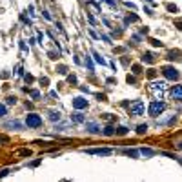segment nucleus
I'll list each match as a JSON object with an SVG mask.
<instances>
[{"instance_id":"f257e3e1","label":"nucleus","mask_w":182,"mask_h":182,"mask_svg":"<svg viewBox=\"0 0 182 182\" xmlns=\"http://www.w3.org/2000/svg\"><path fill=\"white\" fill-rule=\"evenodd\" d=\"M164 107H166V104H164V102H160V100L151 102V104H149V115L151 117H159L160 113L164 111Z\"/></svg>"},{"instance_id":"f03ea898","label":"nucleus","mask_w":182,"mask_h":182,"mask_svg":"<svg viewBox=\"0 0 182 182\" xmlns=\"http://www.w3.org/2000/svg\"><path fill=\"white\" fill-rule=\"evenodd\" d=\"M26 124H27L29 127H40V126H42V119H40L38 115H35V113H31V115H27Z\"/></svg>"},{"instance_id":"7ed1b4c3","label":"nucleus","mask_w":182,"mask_h":182,"mask_svg":"<svg viewBox=\"0 0 182 182\" xmlns=\"http://www.w3.org/2000/svg\"><path fill=\"white\" fill-rule=\"evenodd\" d=\"M129 113L133 117H139V115H142L144 113V102L142 100H137L135 104H131V107H129Z\"/></svg>"},{"instance_id":"20e7f679","label":"nucleus","mask_w":182,"mask_h":182,"mask_svg":"<svg viewBox=\"0 0 182 182\" xmlns=\"http://www.w3.org/2000/svg\"><path fill=\"white\" fill-rule=\"evenodd\" d=\"M162 73H164V77L168 78V80H177V78H179V71H177L175 67H171V66L164 67V69H162Z\"/></svg>"},{"instance_id":"39448f33","label":"nucleus","mask_w":182,"mask_h":182,"mask_svg":"<svg viewBox=\"0 0 182 182\" xmlns=\"http://www.w3.org/2000/svg\"><path fill=\"white\" fill-rule=\"evenodd\" d=\"M171 98L175 102H182V86H173L171 89Z\"/></svg>"},{"instance_id":"423d86ee","label":"nucleus","mask_w":182,"mask_h":182,"mask_svg":"<svg viewBox=\"0 0 182 182\" xmlns=\"http://www.w3.org/2000/svg\"><path fill=\"white\" fill-rule=\"evenodd\" d=\"M73 107H75V109H84V107H87V100L82 98V97L73 98Z\"/></svg>"},{"instance_id":"0eeeda50","label":"nucleus","mask_w":182,"mask_h":182,"mask_svg":"<svg viewBox=\"0 0 182 182\" xmlns=\"http://www.w3.org/2000/svg\"><path fill=\"white\" fill-rule=\"evenodd\" d=\"M84 151L89 155H111V149H107V147H102V149H84Z\"/></svg>"},{"instance_id":"6e6552de","label":"nucleus","mask_w":182,"mask_h":182,"mask_svg":"<svg viewBox=\"0 0 182 182\" xmlns=\"http://www.w3.org/2000/svg\"><path fill=\"white\" fill-rule=\"evenodd\" d=\"M164 82H151V89H155L157 91V97H160L162 98V89H164Z\"/></svg>"},{"instance_id":"1a4fd4ad","label":"nucleus","mask_w":182,"mask_h":182,"mask_svg":"<svg viewBox=\"0 0 182 182\" xmlns=\"http://www.w3.org/2000/svg\"><path fill=\"white\" fill-rule=\"evenodd\" d=\"M86 129L89 131V133H100V127H98V124H95V122H87Z\"/></svg>"},{"instance_id":"9d476101","label":"nucleus","mask_w":182,"mask_h":182,"mask_svg":"<svg viewBox=\"0 0 182 182\" xmlns=\"http://www.w3.org/2000/svg\"><path fill=\"white\" fill-rule=\"evenodd\" d=\"M71 120H73V122H77V124H80V122H84V120H86V117L82 115L80 111H75V113L71 115Z\"/></svg>"},{"instance_id":"9b49d317","label":"nucleus","mask_w":182,"mask_h":182,"mask_svg":"<svg viewBox=\"0 0 182 182\" xmlns=\"http://www.w3.org/2000/svg\"><path fill=\"white\" fill-rule=\"evenodd\" d=\"M142 62L153 64V62H155V57H153V53H144V55H142Z\"/></svg>"},{"instance_id":"f8f14e48","label":"nucleus","mask_w":182,"mask_h":182,"mask_svg":"<svg viewBox=\"0 0 182 182\" xmlns=\"http://www.w3.org/2000/svg\"><path fill=\"white\" fill-rule=\"evenodd\" d=\"M49 120H53V122L60 120V111H49Z\"/></svg>"},{"instance_id":"ddd939ff","label":"nucleus","mask_w":182,"mask_h":182,"mask_svg":"<svg viewBox=\"0 0 182 182\" xmlns=\"http://www.w3.org/2000/svg\"><path fill=\"white\" fill-rule=\"evenodd\" d=\"M102 133H104V135H107V137H111V135H115L117 131H115V127H113V126H106Z\"/></svg>"},{"instance_id":"4468645a","label":"nucleus","mask_w":182,"mask_h":182,"mask_svg":"<svg viewBox=\"0 0 182 182\" xmlns=\"http://www.w3.org/2000/svg\"><path fill=\"white\" fill-rule=\"evenodd\" d=\"M6 126H7V127H17V129H22V124H20V122H18V120H13V122H7Z\"/></svg>"},{"instance_id":"2eb2a0df","label":"nucleus","mask_w":182,"mask_h":182,"mask_svg":"<svg viewBox=\"0 0 182 182\" xmlns=\"http://www.w3.org/2000/svg\"><path fill=\"white\" fill-rule=\"evenodd\" d=\"M146 131H147V124H140L139 127H137V133L139 135H144Z\"/></svg>"},{"instance_id":"dca6fc26","label":"nucleus","mask_w":182,"mask_h":182,"mask_svg":"<svg viewBox=\"0 0 182 182\" xmlns=\"http://www.w3.org/2000/svg\"><path fill=\"white\" fill-rule=\"evenodd\" d=\"M140 153H142V155H146V157H153L155 151H153V149H146V147H142V149H140Z\"/></svg>"},{"instance_id":"f3484780","label":"nucleus","mask_w":182,"mask_h":182,"mask_svg":"<svg viewBox=\"0 0 182 182\" xmlns=\"http://www.w3.org/2000/svg\"><path fill=\"white\" fill-rule=\"evenodd\" d=\"M93 57H95V60H97L98 64H102V66H104V64H106V60H104V58H102L100 55H98V53H93Z\"/></svg>"},{"instance_id":"a211bd4d","label":"nucleus","mask_w":182,"mask_h":182,"mask_svg":"<svg viewBox=\"0 0 182 182\" xmlns=\"http://www.w3.org/2000/svg\"><path fill=\"white\" fill-rule=\"evenodd\" d=\"M124 153L129 157H139V151H135V149H124Z\"/></svg>"},{"instance_id":"6ab92c4d","label":"nucleus","mask_w":182,"mask_h":182,"mask_svg":"<svg viewBox=\"0 0 182 182\" xmlns=\"http://www.w3.org/2000/svg\"><path fill=\"white\" fill-rule=\"evenodd\" d=\"M4 115H6V106L0 104V117H4Z\"/></svg>"},{"instance_id":"aec40b11","label":"nucleus","mask_w":182,"mask_h":182,"mask_svg":"<svg viewBox=\"0 0 182 182\" xmlns=\"http://www.w3.org/2000/svg\"><path fill=\"white\" fill-rule=\"evenodd\" d=\"M57 71H58V73H62V75H66V73H67V71H66V67H64V66L57 67Z\"/></svg>"},{"instance_id":"412c9836","label":"nucleus","mask_w":182,"mask_h":182,"mask_svg":"<svg viewBox=\"0 0 182 182\" xmlns=\"http://www.w3.org/2000/svg\"><path fill=\"white\" fill-rule=\"evenodd\" d=\"M127 133V127H119V135H126Z\"/></svg>"},{"instance_id":"4be33fe9","label":"nucleus","mask_w":182,"mask_h":182,"mask_svg":"<svg viewBox=\"0 0 182 182\" xmlns=\"http://www.w3.org/2000/svg\"><path fill=\"white\" fill-rule=\"evenodd\" d=\"M127 82H129V84H135L137 80H135V77H131V75H129V77H127Z\"/></svg>"},{"instance_id":"5701e85b","label":"nucleus","mask_w":182,"mask_h":182,"mask_svg":"<svg viewBox=\"0 0 182 182\" xmlns=\"http://www.w3.org/2000/svg\"><path fill=\"white\" fill-rule=\"evenodd\" d=\"M168 58H169V60H175V58H177V53H169Z\"/></svg>"},{"instance_id":"b1692460","label":"nucleus","mask_w":182,"mask_h":182,"mask_svg":"<svg viewBox=\"0 0 182 182\" xmlns=\"http://www.w3.org/2000/svg\"><path fill=\"white\" fill-rule=\"evenodd\" d=\"M31 97L33 98H38V97H40V93H38V91H31Z\"/></svg>"},{"instance_id":"393cba45","label":"nucleus","mask_w":182,"mask_h":182,"mask_svg":"<svg viewBox=\"0 0 182 182\" xmlns=\"http://www.w3.org/2000/svg\"><path fill=\"white\" fill-rule=\"evenodd\" d=\"M86 64L89 66V69H93V64H91V60H89V58H86Z\"/></svg>"},{"instance_id":"a878e982","label":"nucleus","mask_w":182,"mask_h":182,"mask_svg":"<svg viewBox=\"0 0 182 182\" xmlns=\"http://www.w3.org/2000/svg\"><path fill=\"white\" fill-rule=\"evenodd\" d=\"M133 71L135 73H140V66H133Z\"/></svg>"},{"instance_id":"bb28decb","label":"nucleus","mask_w":182,"mask_h":182,"mask_svg":"<svg viewBox=\"0 0 182 182\" xmlns=\"http://www.w3.org/2000/svg\"><path fill=\"white\" fill-rule=\"evenodd\" d=\"M7 175V169H2V171H0V177H6Z\"/></svg>"},{"instance_id":"cd10ccee","label":"nucleus","mask_w":182,"mask_h":182,"mask_svg":"<svg viewBox=\"0 0 182 182\" xmlns=\"http://www.w3.org/2000/svg\"><path fill=\"white\" fill-rule=\"evenodd\" d=\"M177 147H179V149H182V142H179V144H177Z\"/></svg>"}]
</instances>
